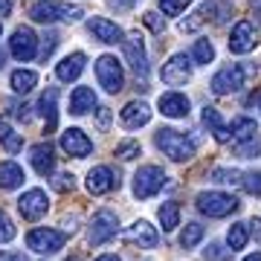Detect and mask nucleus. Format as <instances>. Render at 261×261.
I'll use <instances>...</instances> for the list:
<instances>
[{
  "instance_id": "nucleus-21",
  "label": "nucleus",
  "mask_w": 261,
  "mask_h": 261,
  "mask_svg": "<svg viewBox=\"0 0 261 261\" xmlns=\"http://www.w3.org/2000/svg\"><path fill=\"white\" fill-rule=\"evenodd\" d=\"M84 53H73V56H67V58H61V64L56 67V75L61 79V82H75L79 75H82V70H84Z\"/></svg>"
},
{
  "instance_id": "nucleus-44",
  "label": "nucleus",
  "mask_w": 261,
  "mask_h": 261,
  "mask_svg": "<svg viewBox=\"0 0 261 261\" xmlns=\"http://www.w3.org/2000/svg\"><path fill=\"white\" fill-rule=\"evenodd\" d=\"M111 125V108H99V128Z\"/></svg>"
},
{
  "instance_id": "nucleus-10",
  "label": "nucleus",
  "mask_w": 261,
  "mask_h": 261,
  "mask_svg": "<svg viewBox=\"0 0 261 261\" xmlns=\"http://www.w3.org/2000/svg\"><path fill=\"white\" fill-rule=\"evenodd\" d=\"M9 53L18 61H32L38 56V35L29 27H18L9 38Z\"/></svg>"
},
{
  "instance_id": "nucleus-35",
  "label": "nucleus",
  "mask_w": 261,
  "mask_h": 261,
  "mask_svg": "<svg viewBox=\"0 0 261 261\" xmlns=\"http://www.w3.org/2000/svg\"><path fill=\"white\" fill-rule=\"evenodd\" d=\"M241 171H235V168H215L212 174H209V180H215V183H224V186H241Z\"/></svg>"
},
{
  "instance_id": "nucleus-29",
  "label": "nucleus",
  "mask_w": 261,
  "mask_h": 261,
  "mask_svg": "<svg viewBox=\"0 0 261 261\" xmlns=\"http://www.w3.org/2000/svg\"><path fill=\"white\" fill-rule=\"evenodd\" d=\"M0 145L9 151V154H18V151L23 148V137L15 134V128H12L9 122H3V119H0Z\"/></svg>"
},
{
  "instance_id": "nucleus-20",
  "label": "nucleus",
  "mask_w": 261,
  "mask_h": 261,
  "mask_svg": "<svg viewBox=\"0 0 261 261\" xmlns=\"http://www.w3.org/2000/svg\"><path fill=\"white\" fill-rule=\"evenodd\" d=\"M125 238H128L130 244H140V247H145V250H151V247H157V244H160V232L148 224V221H137L134 226H128Z\"/></svg>"
},
{
  "instance_id": "nucleus-3",
  "label": "nucleus",
  "mask_w": 261,
  "mask_h": 261,
  "mask_svg": "<svg viewBox=\"0 0 261 261\" xmlns=\"http://www.w3.org/2000/svg\"><path fill=\"white\" fill-rule=\"evenodd\" d=\"M27 244H29V250H35L38 255H56L67 244V232L53 229V226H38V229H29Z\"/></svg>"
},
{
  "instance_id": "nucleus-52",
  "label": "nucleus",
  "mask_w": 261,
  "mask_h": 261,
  "mask_svg": "<svg viewBox=\"0 0 261 261\" xmlns=\"http://www.w3.org/2000/svg\"><path fill=\"white\" fill-rule=\"evenodd\" d=\"M0 32H3V27H0Z\"/></svg>"
},
{
  "instance_id": "nucleus-28",
  "label": "nucleus",
  "mask_w": 261,
  "mask_h": 261,
  "mask_svg": "<svg viewBox=\"0 0 261 261\" xmlns=\"http://www.w3.org/2000/svg\"><path fill=\"white\" fill-rule=\"evenodd\" d=\"M157 215H160V226H163V232H174V229L180 226V206L177 203H171V200L163 203Z\"/></svg>"
},
{
  "instance_id": "nucleus-1",
  "label": "nucleus",
  "mask_w": 261,
  "mask_h": 261,
  "mask_svg": "<svg viewBox=\"0 0 261 261\" xmlns=\"http://www.w3.org/2000/svg\"><path fill=\"white\" fill-rule=\"evenodd\" d=\"M154 142H157V148L166 154L168 160H174V163H186V160L195 157L197 151V142L192 137H186L183 130H174V128H160L154 134Z\"/></svg>"
},
{
  "instance_id": "nucleus-38",
  "label": "nucleus",
  "mask_w": 261,
  "mask_h": 261,
  "mask_svg": "<svg viewBox=\"0 0 261 261\" xmlns=\"http://www.w3.org/2000/svg\"><path fill=\"white\" fill-rule=\"evenodd\" d=\"M203 258L206 261H229L232 258V250H226L224 244H209L203 250Z\"/></svg>"
},
{
  "instance_id": "nucleus-16",
  "label": "nucleus",
  "mask_w": 261,
  "mask_h": 261,
  "mask_svg": "<svg viewBox=\"0 0 261 261\" xmlns=\"http://www.w3.org/2000/svg\"><path fill=\"white\" fill-rule=\"evenodd\" d=\"M119 119L128 130H137V128H142V125L151 122V108L145 102H140V99H137V102H128L119 111Z\"/></svg>"
},
{
  "instance_id": "nucleus-47",
  "label": "nucleus",
  "mask_w": 261,
  "mask_h": 261,
  "mask_svg": "<svg viewBox=\"0 0 261 261\" xmlns=\"http://www.w3.org/2000/svg\"><path fill=\"white\" fill-rule=\"evenodd\" d=\"M111 3L116 6V9H130V6H134L137 0H111Z\"/></svg>"
},
{
  "instance_id": "nucleus-37",
  "label": "nucleus",
  "mask_w": 261,
  "mask_h": 261,
  "mask_svg": "<svg viewBox=\"0 0 261 261\" xmlns=\"http://www.w3.org/2000/svg\"><path fill=\"white\" fill-rule=\"evenodd\" d=\"M241 189L244 192H247V195H258L261 197V171H247V174H244L241 177Z\"/></svg>"
},
{
  "instance_id": "nucleus-9",
  "label": "nucleus",
  "mask_w": 261,
  "mask_h": 261,
  "mask_svg": "<svg viewBox=\"0 0 261 261\" xmlns=\"http://www.w3.org/2000/svg\"><path fill=\"white\" fill-rule=\"evenodd\" d=\"M122 47H125V58H128L130 70L137 73V79L142 82L145 87V79H148V53H145V44H142L140 35H130L122 41Z\"/></svg>"
},
{
  "instance_id": "nucleus-33",
  "label": "nucleus",
  "mask_w": 261,
  "mask_h": 261,
  "mask_svg": "<svg viewBox=\"0 0 261 261\" xmlns=\"http://www.w3.org/2000/svg\"><path fill=\"white\" fill-rule=\"evenodd\" d=\"M212 12H215V6H212V3H203V6H200V9L195 12V15H189V18H183V20H180V29H183V32H192V29L203 27L206 15H212Z\"/></svg>"
},
{
  "instance_id": "nucleus-11",
  "label": "nucleus",
  "mask_w": 261,
  "mask_h": 261,
  "mask_svg": "<svg viewBox=\"0 0 261 261\" xmlns=\"http://www.w3.org/2000/svg\"><path fill=\"white\" fill-rule=\"evenodd\" d=\"M255 44H258V32H255V27H252L250 20H238V23L232 27V32H229V53H235V56H247V53L255 49Z\"/></svg>"
},
{
  "instance_id": "nucleus-34",
  "label": "nucleus",
  "mask_w": 261,
  "mask_h": 261,
  "mask_svg": "<svg viewBox=\"0 0 261 261\" xmlns=\"http://www.w3.org/2000/svg\"><path fill=\"white\" fill-rule=\"evenodd\" d=\"M192 58H195L197 64H209L215 58V47L209 38H200V41H195V47H192Z\"/></svg>"
},
{
  "instance_id": "nucleus-41",
  "label": "nucleus",
  "mask_w": 261,
  "mask_h": 261,
  "mask_svg": "<svg viewBox=\"0 0 261 261\" xmlns=\"http://www.w3.org/2000/svg\"><path fill=\"white\" fill-rule=\"evenodd\" d=\"M56 47H58V35H56V32H47V35L41 38V53H38V56L47 61V58L53 56V49H56Z\"/></svg>"
},
{
  "instance_id": "nucleus-40",
  "label": "nucleus",
  "mask_w": 261,
  "mask_h": 261,
  "mask_svg": "<svg viewBox=\"0 0 261 261\" xmlns=\"http://www.w3.org/2000/svg\"><path fill=\"white\" fill-rule=\"evenodd\" d=\"M12 238H15V226H12L9 215L0 209V244H9Z\"/></svg>"
},
{
  "instance_id": "nucleus-23",
  "label": "nucleus",
  "mask_w": 261,
  "mask_h": 261,
  "mask_svg": "<svg viewBox=\"0 0 261 261\" xmlns=\"http://www.w3.org/2000/svg\"><path fill=\"white\" fill-rule=\"evenodd\" d=\"M38 108H41V116L47 119V130H53L56 128V122H58V90L56 87H47V90H44Z\"/></svg>"
},
{
  "instance_id": "nucleus-46",
  "label": "nucleus",
  "mask_w": 261,
  "mask_h": 261,
  "mask_svg": "<svg viewBox=\"0 0 261 261\" xmlns=\"http://www.w3.org/2000/svg\"><path fill=\"white\" fill-rule=\"evenodd\" d=\"M0 261H27L20 252H0Z\"/></svg>"
},
{
  "instance_id": "nucleus-32",
  "label": "nucleus",
  "mask_w": 261,
  "mask_h": 261,
  "mask_svg": "<svg viewBox=\"0 0 261 261\" xmlns=\"http://www.w3.org/2000/svg\"><path fill=\"white\" fill-rule=\"evenodd\" d=\"M206 229L200 224H186L183 226V232H180V247H186V250H192V247H197V244L203 241Z\"/></svg>"
},
{
  "instance_id": "nucleus-31",
  "label": "nucleus",
  "mask_w": 261,
  "mask_h": 261,
  "mask_svg": "<svg viewBox=\"0 0 261 261\" xmlns=\"http://www.w3.org/2000/svg\"><path fill=\"white\" fill-rule=\"evenodd\" d=\"M232 154L235 157H241V160H255L261 154V140L258 137H250V140H244V142H235Z\"/></svg>"
},
{
  "instance_id": "nucleus-36",
  "label": "nucleus",
  "mask_w": 261,
  "mask_h": 261,
  "mask_svg": "<svg viewBox=\"0 0 261 261\" xmlns=\"http://www.w3.org/2000/svg\"><path fill=\"white\" fill-rule=\"evenodd\" d=\"M140 154H142V145L137 140H122L116 145V157L119 160H137Z\"/></svg>"
},
{
  "instance_id": "nucleus-42",
  "label": "nucleus",
  "mask_w": 261,
  "mask_h": 261,
  "mask_svg": "<svg viewBox=\"0 0 261 261\" xmlns=\"http://www.w3.org/2000/svg\"><path fill=\"white\" fill-rule=\"evenodd\" d=\"M73 186H75V177L67 171V174H58L56 180H53V189L56 192H73Z\"/></svg>"
},
{
  "instance_id": "nucleus-18",
  "label": "nucleus",
  "mask_w": 261,
  "mask_h": 261,
  "mask_svg": "<svg viewBox=\"0 0 261 261\" xmlns=\"http://www.w3.org/2000/svg\"><path fill=\"white\" fill-rule=\"evenodd\" d=\"M160 113L163 116H171V119H183V116H189V108H192V102H189V96L183 93H163L160 96V102H157Z\"/></svg>"
},
{
  "instance_id": "nucleus-51",
  "label": "nucleus",
  "mask_w": 261,
  "mask_h": 261,
  "mask_svg": "<svg viewBox=\"0 0 261 261\" xmlns=\"http://www.w3.org/2000/svg\"><path fill=\"white\" fill-rule=\"evenodd\" d=\"M258 108H261V99H258Z\"/></svg>"
},
{
  "instance_id": "nucleus-45",
  "label": "nucleus",
  "mask_w": 261,
  "mask_h": 261,
  "mask_svg": "<svg viewBox=\"0 0 261 261\" xmlns=\"http://www.w3.org/2000/svg\"><path fill=\"white\" fill-rule=\"evenodd\" d=\"M247 226H250V235L261 244V218H255V221H252V224H247Z\"/></svg>"
},
{
  "instance_id": "nucleus-2",
  "label": "nucleus",
  "mask_w": 261,
  "mask_h": 261,
  "mask_svg": "<svg viewBox=\"0 0 261 261\" xmlns=\"http://www.w3.org/2000/svg\"><path fill=\"white\" fill-rule=\"evenodd\" d=\"M84 15L82 6H70L61 0H41L29 9V18L38 23H56V20H79Z\"/></svg>"
},
{
  "instance_id": "nucleus-8",
  "label": "nucleus",
  "mask_w": 261,
  "mask_h": 261,
  "mask_svg": "<svg viewBox=\"0 0 261 261\" xmlns=\"http://www.w3.org/2000/svg\"><path fill=\"white\" fill-rule=\"evenodd\" d=\"M116 229H119V218L111 212V209H102V212L93 215V221H90V229H87V241L93 244V247H99V244L111 241L113 235H116Z\"/></svg>"
},
{
  "instance_id": "nucleus-19",
  "label": "nucleus",
  "mask_w": 261,
  "mask_h": 261,
  "mask_svg": "<svg viewBox=\"0 0 261 261\" xmlns=\"http://www.w3.org/2000/svg\"><path fill=\"white\" fill-rule=\"evenodd\" d=\"M87 29H90V35H93L96 41H102V44H119L122 38H125L122 29L108 18H90L87 20Z\"/></svg>"
},
{
  "instance_id": "nucleus-27",
  "label": "nucleus",
  "mask_w": 261,
  "mask_h": 261,
  "mask_svg": "<svg viewBox=\"0 0 261 261\" xmlns=\"http://www.w3.org/2000/svg\"><path fill=\"white\" fill-rule=\"evenodd\" d=\"M35 84H38V73H32V70H15L12 73V90L20 96H27L35 90Z\"/></svg>"
},
{
  "instance_id": "nucleus-39",
  "label": "nucleus",
  "mask_w": 261,
  "mask_h": 261,
  "mask_svg": "<svg viewBox=\"0 0 261 261\" xmlns=\"http://www.w3.org/2000/svg\"><path fill=\"white\" fill-rule=\"evenodd\" d=\"M192 3V0H160V9H163V15H180V12H186V6Z\"/></svg>"
},
{
  "instance_id": "nucleus-15",
  "label": "nucleus",
  "mask_w": 261,
  "mask_h": 261,
  "mask_svg": "<svg viewBox=\"0 0 261 261\" xmlns=\"http://www.w3.org/2000/svg\"><path fill=\"white\" fill-rule=\"evenodd\" d=\"M160 75H163V82L166 84H186L189 79H192V67H189V58L183 56V53H177V56H171L163 64V70H160Z\"/></svg>"
},
{
  "instance_id": "nucleus-24",
  "label": "nucleus",
  "mask_w": 261,
  "mask_h": 261,
  "mask_svg": "<svg viewBox=\"0 0 261 261\" xmlns=\"http://www.w3.org/2000/svg\"><path fill=\"white\" fill-rule=\"evenodd\" d=\"M203 125H206V130H209V134H212L218 142H229V128L221 122V113H218V108H209V105L203 108Z\"/></svg>"
},
{
  "instance_id": "nucleus-7",
  "label": "nucleus",
  "mask_w": 261,
  "mask_h": 261,
  "mask_svg": "<svg viewBox=\"0 0 261 261\" xmlns=\"http://www.w3.org/2000/svg\"><path fill=\"white\" fill-rule=\"evenodd\" d=\"M96 79H99V84L108 93H119L125 87V70H122V64L113 56H102L96 61Z\"/></svg>"
},
{
  "instance_id": "nucleus-13",
  "label": "nucleus",
  "mask_w": 261,
  "mask_h": 261,
  "mask_svg": "<svg viewBox=\"0 0 261 261\" xmlns=\"http://www.w3.org/2000/svg\"><path fill=\"white\" fill-rule=\"evenodd\" d=\"M61 151L70 154V157H75V160H84L93 151V142H90V137L82 128H67L61 134Z\"/></svg>"
},
{
  "instance_id": "nucleus-4",
  "label": "nucleus",
  "mask_w": 261,
  "mask_h": 261,
  "mask_svg": "<svg viewBox=\"0 0 261 261\" xmlns=\"http://www.w3.org/2000/svg\"><path fill=\"white\" fill-rule=\"evenodd\" d=\"M238 197L226 195V192H200L197 195V209L209 218H226V215L238 212Z\"/></svg>"
},
{
  "instance_id": "nucleus-5",
  "label": "nucleus",
  "mask_w": 261,
  "mask_h": 261,
  "mask_svg": "<svg viewBox=\"0 0 261 261\" xmlns=\"http://www.w3.org/2000/svg\"><path fill=\"white\" fill-rule=\"evenodd\" d=\"M166 186V174H163V168L160 166H140L137 168V174H134V197H154L160 189Z\"/></svg>"
},
{
  "instance_id": "nucleus-50",
  "label": "nucleus",
  "mask_w": 261,
  "mask_h": 261,
  "mask_svg": "<svg viewBox=\"0 0 261 261\" xmlns=\"http://www.w3.org/2000/svg\"><path fill=\"white\" fill-rule=\"evenodd\" d=\"M244 261H261V252H252V255H247Z\"/></svg>"
},
{
  "instance_id": "nucleus-17",
  "label": "nucleus",
  "mask_w": 261,
  "mask_h": 261,
  "mask_svg": "<svg viewBox=\"0 0 261 261\" xmlns=\"http://www.w3.org/2000/svg\"><path fill=\"white\" fill-rule=\"evenodd\" d=\"M29 160H32V168H35L41 177H49V174L56 171V151H53L49 142H38V145H32Z\"/></svg>"
},
{
  "instance_id": "nucleus-25",
  "label": "nucleus",
  "mask_w": 261,
  "mask_h": 261,
  "mask_svg": "<svg viewBox=\"0 0 261 261\" xmlns=\"http://www.w3.org/2000/svg\"><path fill=\"white\" fill-rule=\"evenodd\" d=\"M23 168L15 163V160H3L0 163V189H18L23 183Z\"/></svg>"
},
{
  "instance_id": "nucleus-22",
  "label": "nucleus",
  "mask_w": 261,
  "mask_h": 261,
  "mask_svg": "<svg viewBox=\"0 0 261 261\" xmlns=\"http://www.w3.org/2000/svg\"><path fill=\"white\" fill-rule=\"evenodd\" d=\"M93 108H96L93 87H75L73 96H70V113H75V116H84V113H90Z\"/></svg>"
},
{
  "instance_id": "nucleus-12",
  "label": "nucleus",
  "mask_w": 261,
  "mask_h": 261,
  "mask_svg": "<svg viewBox=\"0 0 261 261\" xmlns=\"http://www.w3.org/2000/svg\"><path fill=\"white\" fill-rule=\"evenodd\" d=\"M18 209L27 221H41L49 209V200L44 195V189H29V192H23L18 200Z\"/></svg>"
},
{
  "instance_id": "nucleus-6",
  "label": "nucleus",
  "mask_w": 261,
  "mask_h": 261,
  "mask_svg": "<svg viewBox=\"0 0 261 261\" xmlns=\"http://www.w3.org/2000/svg\"><path fill=\"white\" fill-rule=\"evenodd\" d=\"M244 82H247V70L241 64H229L212 75V84L209 87H212L215 96H229V93H238L244 87Z\"/></svg>"
},
{
  "instance_id": "nucleus-48",
  "label": "nucleus",
  "mask_w": 261,
  "mask_h": 261,
  "mask_svg": "<svg viewBox=\"0 0 261 261\" xmlns=\"http://www.w3.org/2000/svg\"><path fill=\"white\" fill-rule=\"evenodd\" d=\"M12 12V0H0V18H6Z\"/></svg>"
},
{
  "instance_id": "nucleus-26",
  "label": "nucleus",
  "mask_w": 261,
  "mask_h": 261,
  "mask_svg": "<svg viewBox=\"0 0 261 261\" xmlns=\"http://www.w3.org/2000/svg\"><path fill=\"white\" fill-rule=\"evenodd\" d=\"M255 134H258V125H255V119H250V116H238V119H232V125H229V137H232L235 142L250 140Z\"/></svg>"
},
{
  "instance_id": "nucleus-43",
  "label": "nucleus",
  "mask_w": 261,
  "mask_h": 261,
  "mask_svg": "<svg viewBox=\"0 0 261 261\" xmlns=\"http://www.w3.org/2000/svg\"><path fill=\"white\" fill-rule=\"evenodd\" d=\"M145 27L151 29V32H163L166 29V20H163V15H157V12H145Z\"/></svg>"
},
{
  "instance_id": "nucleus-30",
  "label": "nucleus",
  "mask_w": 261,
  "mask_h": 261,
  "mask_svg": "<svg viewBox=\"0 0 261 261\" xmlns=\"http://www.w3.org/2000/svg\"><path fill=\"white\" fill-rule=\"evenodd\" d=\"M247 241H250V226L247 224H232L229 226V232H226V247L229 250H244L247 247Z\"/></svg>"
},
{
  "instance_id": "nucleus-14",
  "label": "nucleus",
  "mask_w": 261,
  "mask_h": 261,
  "mask_svg": "<svg viewBox=\"0 0 261 261\" xmlns=\"http://www.w3.org/2000/svg\"><path fill=\"white\" fill-rule=\"evenodd\" d=\"M113 189H119V177L113 174L111 166L90 168V174H87V192H90V195H108Z\"/></svg>"
},
{
  "instance_id": "nucleus-49",
  "label": "nucleus",
  "mask_w": 261,
  "mask_h": 261,
  "mask_svg": "<svg viewBox=\"0 0 261 261\" xmlns=\"http://www.w3.org/2000/svg\"><path fill=\"white\" fill-rule=\"evenodd\" d=\"M96 261H122V258H119V255H99Z\"/></svg>"
}]
</instances>
